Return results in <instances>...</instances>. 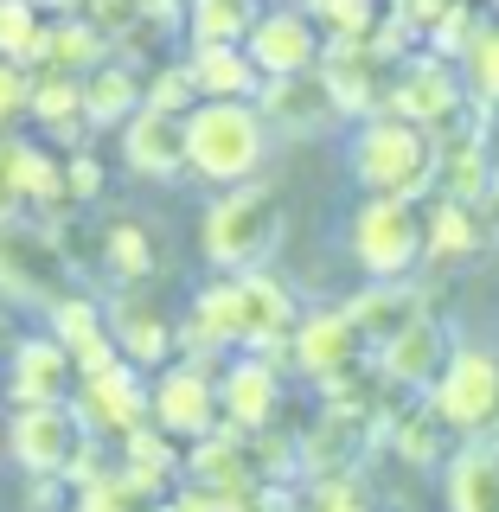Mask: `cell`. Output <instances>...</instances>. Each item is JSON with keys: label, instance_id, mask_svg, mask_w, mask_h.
<instances>
[{"label": "cell", "instance_id": "cell-13", "mask_svg": "<svg viewBox=\"0 0 499 512\" xmlns=\"http://www.w3.org/2000/svg\"><path fill=\"white\" fill-rule=\"evenodd\" d=\"M250 58L263 77H301V71H320V58H327V45H320V26L308 7H269L263 20H256L250 32Z\"/></svg>", "mask_w": 499, "mask_h": 512}, {"label": "cell", "instance_id": "cell-31", "mask_svg": "<svg viewBox=\"0 0 499 512\" xmlns=\"http://www.w3.org/2000/svg\"><path fill=\"white\" fill-rule=\"evenodd\" d=\"M77 512H167V493L141 487V480L122 474V461H116V474H103L96 487L77 493Z\"/></svg>", "mask_w": 499, "mask_h": 512}, {"label": "cell", "instance_id": "cell-29", "mask_svg": "<svg viewBox=\"0 0 499 512\" xmlns=\"http://www.w3.org/2000/svg\"><path fill=\"white\" fill-rule=\"evenodd\" d=\"M116 461H122V474H135L141 487H154V493H167L173 468H180V455H173V436H167L160 423L135 429V436H122V442H116Z\"/></svg>", "mask_w": 499, "mask_h": 512}, {"label": "cell", "instance_id": "cell-43", "mask_svg": "<svg viewBox=\"0 0 499 512\" xmlns=\"http://www.w3.org/2000/svg\"><path fill=\"white\" fill-rule=\"evenodd\" d=\"M480 218H487V231L499 237V167H493V186H487V199H480Z\"/></svg>", "mask_w": 499, "mask_h": 512}, {"label": "cell", "instance_id": "cell-14", "mask_svg": "<svg viewBox=\"0 0 499 512\" xmlns=\"http://www.w3.org/2000/svg\"><path fill=\"white\" fill-rule=\"evenodd\" d=\"M7 397L20 410H32V404H71V397H77V359L64 352V340L39 333V340H20V346H13Z\"/></svg>", "mask_w": 499, "mask_h": 512}, {"label": "cell", "instance_id": "cell-4", "mask_svg": "<svg viewBox=\"0 0 499 512\" xmlns=\"http://www.w3.org/2000/svg\"><path fill=\"white\" fill-rule=\"evenodd\" d=\"M352 256L372 282H404L429 256V224L416 218V199H365L352 212Z\"/></svg>", "mask_w": 499, "mask_h": 512}, {"label": "cell", "instance_id": "cell-23", "mask_svg": "<svg viewBox=\"0 0 499 512\" xmlns=\"http://www.w3.org/2000/svg\"><path fill=\"white\" fill-rule=\"evenodd\" d=\"M109 333H116V352L128 365H160L173 352V340H180V327H167V314L154 301H116Z\"/></svg>", "mask_w": 499, "mask_h": 512}, {"label": "cell", "instance_id": "cell-17", "mask_svg": "<svg viewBox=\"0 0 499 512\" xmlns=\"http://www.w3.org/2000/svg\"><path fill=\"white\" fill-rule=\"evenodd\" d=\"M282 410V378H276V359L263 352H244L237 365H224V423L244 429V436H263Z\"/></svg>", "mask_w": 499, "mask_h": 512}, {"label": "cell", "instance_id": "cell-5", "mask_svg": "<svg viewBox=\"0 0 499 512\" xmlns=\"http://www.w3.org/2000/svg\"><path fill=\"white\" fill-rule=\"evenodd\" d=\"M0 295L32 301V308H58L64 295H77L71 256H64V244L52 231H39V224H26V218L0 224Z\"/></svg>", "mask_w": 499, "mask_h": 512}, {"label": "cell", "instance_id": "cell-19", "mask_svg": "<svg viewBox=\"0 0 499 512\" xmlns=\"http://www.w3.org/2000/svg\"><path fill=\"white\" fill-rule=\"evenodd\" d=\"M256 109L269 116V128H288V135H314V128H327L333 116H340V103H333V90H327V77H320V71L263 77Z\"/></svg>", "mask_w": 499, "mask_h": 512}, {"label": "cell", "instance_id": "cell-12", "mask_svg": "<svg viewBox=\"0 0 499 512\" xmlns=\"http://www.w3.org/2000/svg\"><path fill=\"white\" fill-rule=\"evenodd\" d=\"M365 333H359V320H352L346 308H327V314H301V327H295V340H288V359L308 372L320 391H333V384H346L352 372H359V359H365Z\"/></svg>", "mask_w": 499, "mask_h": 512}, {"label": "cell", "instance_id": "cell-39", "mask_svg": "<svg viewBox=\"0 0 499 512\" xmlns=\"http://www.w3.org/2000/svg\"><path fill=\"white\" fill-rule=\"evenodd\" d=\"M20 109H32V77H26V64L0 58V122H13Z\"/></svg>", "mask_w": 499, "mask_h": 512}, {"label": "cell", "instance_id": "cell-1", "mask_svg": "<svg viewBox=\"0 0 499 512\" xmlns=\"http://www.w3.org/2000/svg\"><path fill=\"white\" fill-rule=\"evenodd\" d=\"M352 173H359L365 192L378 199H423L429 186L442 180V141L436 128L404 122V116H372L352 141Z\"/></svg>", "mask_w": 499, "mask_h": 512}, {"label": "cell", "instance_id": "cell-2", "mask_svg": "<svg viewBox=\"0 0 499 512\" xmlns=\"http://www.w3.org/2000/svg\"><path fill=\"white\" fill-rule=\"evenodd\" d=\"M269 160V116L250 103H199L186 116V167L212 186H250Z\"/></svg>", "mask_w": 499, "mask_h": 512}, {"label": "cell", "instance_id": "cell-28", "mask_svg": "<svg viewBox=\"0 0 499 512\" xmlns=\"http://www.w3.org/2000/svg\"><path fill=\"white\" fill-rule=\"evenodd\" d=\"M423 224H429V256H448V263H455V256H474L493 237L487 218H480L468 199H436V212Z\"/></svg>", "mask_w": 499, "mask_h": 512}, {"label": "cell", "instance_id": "cell-30", "mask_svg": "<svg viewBox=\"0 0 499 512\" xmlns=\"http://www.w3.org/2000/svg\"><path fill=\"white\" fill-rule=\"evenodd\" d=\"M45 32H52V20L39 0H0V58L7 64H39Z\"/></svg>", "mask_w": 499, "mask_h": 512}, {"label": "cell", "instance_id": "cell-34", "mask_svg": "<svg viewBox=\"0 0 499 512\" xmlns=\"http://www.w3.org/2000/svg\"><path fill=\"white\" fill-rule=\"evenodd\" d=\"M461 71H468L474 103H499V26H480V39L461 52Z\"/></svg>", "mask_w": 499, "mask_h": 512}, {"label": "cell", "instance_id": "cell-18", "mask_svg": "<svg viewBox=\"0 0 499 512\" xmlns=\"http://www.w3.org/2000/svg\"><path fill=\"white\" fill-rule=\"evenodd\" d=\"M122 160L141 180H173L186 173V116H167V109H141L135 122H122Z\"/></svg>", "mask_w": 499, "mask_h": 512}, {"label": "cell", "instance_id": "cell-32", "mask_svg": "<svg viewBox=\"0 0 499 512\" xmlns=\"http://www.w3.org/2000/svg\"><path fill=\"white\" fill-rule=\"evenodd\" d=\"M448 436H455V429H448L442 423V416L436 410H410V416H397V423H391V442H397V455H404V461H416V468H429V461H442L448 455Z\"/></svg>", "mask_w": 499, "mask_h": 512}, {"label": "cell", "instance_id": "cell-37", "mask_svg": "<svg viewBox=\"0 0 499 512\" xmlns=\"http://www.w3.org/2000/svg\"><path fill=\"white\" fill-rule=\"evenodd\" d=\"M148 103L167 109V116H192V109H199V84H192L186 64H167V71L148 77Z\"/></svg>", "mask_w": 499, "mask_h": 512}, {"label": "cell", "instance_id": "cell-21", "mask_svg": "<svg viewBox=\"0 0 499 512\" xmlns=\"http://www.w3.org/2000/svg\"><path fill=\"white\" fill-rule=\"evenodd\" d=\"M186 71L199 84V103H244V96L263 90V71H256L250 45H192Z\"/></svg>", "mask_w": 499, "mask_h": 512}, {"label": "cell", "instance_id": "cell-22", "mask_svg": "<svg viewBox=\"0 0 499 512\" xmlns=\"http://www.w3.org/2000/svg\"><path fill=\"white\" fill-rule=\"evenodd\" d=\"M346 314L359 320V333H365V346H391L397 333L410 327V320H423L429 308H423V295H416L410 282H372L365 288V295H352L346 301Z\"/></svg>", "mask_w": 499, "mask_h": 512}, {"label": "cell", "instance_id": "cell-33", "mask_svg": "<svg viewBox=\"0 0 499 512\" xmlns=\"http://www.w3.org/2000/svg\"><path fill=\"white\" fill-rule=\"evenodd\" d=\"M103 250H109V269H116L122 282H148L154 276V237L141 231L135 218H122V224H109V237H103Z\"/></svg>", "mask_w": 499, "mask_h": 512}, {"label": "cell", "instance_id": "cell-15", "mask_svg": "<svg viewBox=\"0 0 499 512\" xmlns=\"http://www.w3.org/2000/svg\"><path fill=\"white\" fill-rule=\"evenodd\" d=\"M391 116L423 122V128H448L461 116V77L448 71V58H410L397 64V84H391Z\"/></svg>", "mask_w": 499, "mask_h": 512}, {"label": "cell", "instance_id": "cell-9", "mask_svg": "<svg viewBox=\"0 0 499 512\" xmlns=\"http://www.w3.org/2000/svg\"><path fill=\"white\" fill-rule=\"evenodd\" d=\"M84 442H90V429L71 404H32V410H13V423H7V455L32 480H71Z\"/></svg>", "mask_w": 499, "mask_h": 512}, {"label": "cell", "instance_id": "cell-27", "mask_svg": "<svg viewBox=\"0 0 499 512\" xmlns=\"http://www.w3.org/2000/svg\"><path fill=\"white\" fill-rule=\"evenodd\" d=\"M263 7L256 0H186V32L192 45H244Z\"/></svg>", "mask_w": 499, "mask_h": 512}, {"label": "cell", "instance_id": "cell-41", "mask_svg": "<svg viewBox=\"0 0 499 512\" xmlns=\"http://www.w3.org/2000/svg\"><path fill=\"white\" fill-rule=\"evenodd\" d=\"M448 7H455V0H397V7H391V20H404L410 32H423V39H429V26H436Z\"/></svg>", "mask_w": 499, "mask_h": 512}, {"label": "cell", "instance_id": "cell-25", "mask_svg": "<svg viewBox=\"0 0 499 512\" xmlns=\"http://www.w3.org/2000/svg\"><path fill=\"white\" fill-rule=\"evenodd\" d=\"M45 71H71V77H90L96 64H109V32L96 20H52L45 32Z\"/></svg>", "mask_w": 499, "mask_h": 512}, {"label": "cell", "instance_id": "cell-6", "mask_svg": "<svg viewBox=\"0 0 499 512\" xmlns=\"http://www.w3.org/2000/svg\"><path fill=\"white\" fill-rule=\"evenodd\" d=\"M71 410L84 416L90 436L122 442V436H135V429L154 423V391L141 384V365H128L122 352H116L109 365H90V372H77Z\"/></svg>", "mask_w": 499, "mask_h": 512}, {"label": "cell", "instance_id": "cell-20", "mask_svg": "<svg viewBox=\"0 0 499 512\" xmlns=\"http://www.w3.org/2000/svg\"><path fill=\"white\" fill-rule=\"evenodd\" d=\"M448 512H499V436H468L448 455Z\"/></svg>", "mask_w": 499, "mask_h": 512}, {"label": "cell", "instance_id": "cell-8", "mask_svg": "<svg viewBox=\"0 0 499 512\" xmlns=\"http://www.w3.org/2000/svg\"><path fill=\"white\" fill-rule=\"evenodd\" d=\"M429 410H436L461 442L487 436V423H499V352L455 346V359H448L442 378L429 384Z\"/></svg>", "mask_w": 499, "mask_h": 512}, {"label": "cell", "instance_id": "cell-26", "mask_svg": "<svg viewBox=\"0 0 499 512\" xmlns=\"http://www.w3.org/2000/svg\"><path fill=\"white\" fill-rule=\"evenodd\" d=\"M32 122H45V135H77V128H90L84 77H71V71L32 77Z\"/></svg>", "mask_w": 499, "mask_h": 512}, {"label": "cell", "instance_id": "cell-16", "mask_svg": "<svg viewBox=\"0 0 499 512\" xmlns=\"http://www.w3.org/2000/svg\"><path fill=\"white\" fill-rule=\"evenodd\" d=\"M448 359H455V352H448L442 320L423 314V320H410L391 346H378V378L391 384V391H429V384L442 378Z\"/></svg>", "mask_w": 499, "mask_h": 512}, {"label": "cell", "instance_id": "cell-7", "mask_svg": "<svg viewBox=\"0 0 499 512\" xmlns=\"http://www.w3.org/2000/svg\"><path fill=\"white\" fill-rule=\"evenodd\" d=\"M154 423L167 429L173 442H205L218 436L224 423V372H212L205 352L192 359H173L154 384Z\"/></svg>", "mask_w": 499, "mask_h": 512}, {"label": "cell", "instance_id": "cell-42", "mask_svg": "<svg viewBox=\"0 0 499 512\" xmlns=\"http://www.w3.org/2000/svg\"><path fill=\"white\" fill-rule=\"evenodd\" d=\"M167 512H231V500H218V493H205V487H186V493H173Z\"/></svg>", "mask_w": 499, "mask_h": 512}, {"label": "cell", "instance_id": "cell-24", "mask_svg": "<svg viewBox=\"0 0 499 512\" xmlns=\"http://www.w3.org/2000/svg\"><path fill=\"white\" fill-rule=\"evenodd\" d=\"M84 109H90V128H116V122H135L148 109V84L116 58V64H96L84 77Z\"/></svg>", "mask_w": 499, "mask_h": 512}, {"label": "cell", "instance_id": "cell-3", "mask_svg": "<svg viewBox=\"0 0 499 512\" xmlns=\"http://www.w3.org/2000/svg\"><path fill=\"white\" fill-rule=\"evenodd\" d=\"M282 244V199L269 186H231L212 212L199 218V250L224 276H250L263 269Z\"/></svg>", "mask_w": 499, "mask_h": 512}, {"label": "cell", "instance_id": "cell-45", "mask_svg": "<svg viewBox=\"0 0 499 512\" xmlns=\"http://www.w3.org/2000/svg\"><path fill=\"white\" fill-rule=\"evenodd\" d=\"M0 448H7V423H0Z\"/></svg>", "mask_w": 499, "mask_h": 512}, {"label": "cell", "instance_id": "cell-38", "mask_svg": "<svg viewBox=\"0 0 499 512\" xmlns=\"http://www.w3.org/2000/svg\"><path fill=\"white\" fill-rule=\"evenodd\" d=\"M314 512H372V493H365L359 474L346 480H320L314 487Z\"/></svg>", "mask_w": 499, "mask_h": 512}, {"label": "cell", "instance_id": "cell-10", "mask_svg": "<svg viewBox=\"0 0 499 512\" xmlns=\"http://www.w3.org/2000/svg\"><path fill=\"white\" fill-rule=\"evenodd\" d=\"M378 442V416L372 404H346V397H327V410H320V423L308 429V436L295 442V468L314 480H346L359 474L365 448Z\"/></svg>", "mask_w": 499, "mask_h": 512}, {"label": "cell", "instance_id": "cell-44", "mask_svg": "<svg viewBox=\"0 0 499 512\" xmlns=\"http://www.w3.org/2000/svg\"><path fill=\"white\" fill-rule=\"evenodd\" d=\"M39 7H84V0H39Z\"/></svg>", "mask_w": 499, "mask_h": 512}, {"label": "cell", "instance_id": "cell-35", "mask_svg": "<svg viewBox=\"0 0 499 512\" xmlns=\"http://www.w3.org/2000/svg\"><path fill=\"white\" fill-rule=\"evenodd\" d=\"M32 205L26 192V141H0V224H13Z\"/></svg>", "mask_w": 499, "mask_h": 512}, {"label": "cell", "instance_id": "cell-40", "mask_svg": "<svg viewBox=\"0 0 499 512\" xmlns=\"http://www.w3.org/2000/svg\"><path fill=\"white\" fill-rule=\"evenodd\" d=\"M64 186H71V199H96V192H103V160H96V154H71V160H64Z\"/></svg>", "mask_w": 499, "mask_h": 512}, {"label": "cell", "instance_id": "cell-11", "mask_svg": "<svg viewBox=\"0 0 499 512\" xmlns=\"http://www.w3.org/2000/svg\"><path fill=\"white\" fill-rule=\"evenodd\" d=\"M320 77H327L340 116H384L391 109V84H397V58H384L372 39H333L327 58H320Z\"/></svg>", "mask_w": 499, "mask_h": 512}, {"label": "cell", "instance_id": "cell-36", "mask_svg": "<svg viewBox=\"0 0 499 512\" xmlns=\"http://www.w3.org/2000/svg\"><path fill=\"white\" fill-rule=\"evenodd\" d=\"M474 39H480V20H474V7H468V0H455V7H448L442 20L429 26V52H436V58H461Z\"/></svg>", "mask_w": 499, "mask_h": 512}]
</instances>
